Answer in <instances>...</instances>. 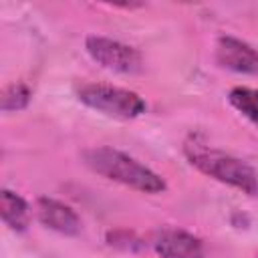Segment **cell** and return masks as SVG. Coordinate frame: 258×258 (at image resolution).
Instances as JSON below:
<instances>
[{
  "instance_id": "1",
  "label": "cell",
  "mask_w": 258,
  "mask_h": 258,
  "mask_svg": "<svg viewBox=\"0 0 258 258\" xmlns=\"http://www.w3.org/2000/svg\"><path fill=\"white\" fill-rule=\"evenodd\" d=\"M85 163L99 175L123 183L127 187H133L137 191L145 194H161L167 185L161 175H157L153 169L137 161L135 157L113 149V147H93L83 153Z\"/></svg>"
},
{
  "instance_id": "2",
  "label": "cell",
  "mask_w": 258,
  "mask_h": 258,
  "mask_svg": "<svg viewBox=\"0 0 258 258\" xmlns=\"http://www.w3.org/2000/svg\"><path fill=\"white\" fill-rule=\"evenodd\" d=\"M185 155H187L189 163L196 165L202 173H206L226 185H232L248 196L258 194V173L246 161H242L230 153H224L220 149L200 145V143L185 145Z\"/></svg>"
},
{
  "instance_id": "3",
  "label": "cell",
  "mask_w": 258,
  "mask_h": 258,
  "mask_svg": "<svg viewBox=\"0 0 258 258\" xmlns=\"http://www.w3.org/2000/svg\"><path fill=\"white\" fill-rule=\"evenodd\" d=\"M79 101L113 119H135L147 109L145 101L135 91L113 85H83L79 89Z\"/></svg>"
},
{
  "instance_id": "4",
  "label": "cell",
  "mask_w": 258,
  "mask_h": 258,
  "mask_svg": "<svg viewBox=\"0 0 258 258\" xmlns=\"http://www.w3.org/2000/svg\"><path fill=\"white\" fill-rule=\"evenodd\" d=\"M85 48L95 62H99L101 67H105L109 71L133 75V73H139L143 69L141 52L137 48L121 42V40L93 34V36H87Z\"/></svg>"
},
{
  "instance_id": "5",
  "label": "cell",
  "mask_w": 258,
  "mask_h": 258,
  "mask_svg": "<svg viewBox=\"0 0 258 258\" xmlns=\"http://www.w3.org/2000/svg\"><path fill=\"white\" fill-rule=\"evenodd\" d=\"M216 60L222 69L240 75H258V50L234 36H220L216 42Z\"/></svg>"
},
{
  "instance_id": "6",
  "label": "cell",
  "mask_w": 258,
  "mask_h": 258,
  "mask_svg": "<svg viewBox=\"0 0 258 258\" xmlns=\"http://www.w3.org/2000/svg\"><path fill=\"white\" fill-rule=\"evenodd\" d=\"M153 248L161 258H206L204 244L183 230H161L153 238Z\"/></svg>"
},
{
  "instance_id": "7",
  "label": "cell",
  "mask_w": 258,
  "mask_h": 258,
  "mask_svg": "<svg viewBox=\"0 0 258 258\" xmlns=\"http://www.w3.org/2000/svg\"><path fill=\"white\" fill-rule=\"evenodd\" d=\"M36 216L46 228H50L58 234L75 236L81 232V220H79L77 212L58 200L40 198L36 202Z\"/></svg>"
},
{
  "instance_id": "8",
  "label": "cell",
  "mask_w": 258,
  "mask_h": 258,
  "mask_svg": "<svg viewBox=\"0 0 258 258\" xmlns=\"http://www.w3.org/2000/svg\"><path fill=\"white\" fill-rule=\"evenodd\" d=\"M0 214H2V222L10 230L24 232L28 228V222H30L28 204L24 202V198H20L18 194H14L10 189H2V196H0Z\"/></svg>"
},
{
  "instance_id": "9",
  "label": "cell",
  "mask_w": 258,
  "mask_h": 258,
  "mask_svg": "<svg viewBox=\"0 0 258 258\" xmlns=\"http://www.w3.org/2000/svg\"><path fill=\"white\" fill-rule=\"evenodd\" d=\"M228 101L238 113H242L246 119L258 125V89L234 87L228 95Z\"/></svg>"
},
{
  "instance_id": "10",
  "label": "cell",
  "mask_w": 258,
  "mask_h": 258,
  "mask_svg": "<svg viewBox=\"0 0 258 258\" xmlns=\"http://www.w3.org/2000/svg\"><path fill=\"white\" fill-rule=\"evenodd\" d=\"M0 101L2 111H20L30 101V89L24 83H12L2 91Z\"/></svg>"
}]
</instances>
